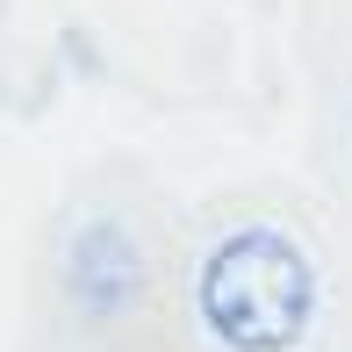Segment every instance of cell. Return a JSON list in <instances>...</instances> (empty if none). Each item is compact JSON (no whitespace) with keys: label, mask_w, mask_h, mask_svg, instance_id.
<instances>
[{"label":"cell","mask_w":352,"mask_h":352,"mask_svg":"<svg viewBox=\"0 0 352 352\" xmlns=\"http://www.w3.org/2000/svg\"><path fill=\"white\" fill-rule=\"evenodd\" d=\"M195 295H201V324L230 352H287V345H302V331L316 316L309 252L287 230H266V223L223 237L201 259Z\"/></svg>","instance_id":"cell-1"},{"label":"cell","mask_w":352,"mask_h":352,"mask_svg":"<svg viewBox=\"0 0 352 352\" xmlns=\"http://www.w3.org/2000/svg\"><path fill=\"white\" fill-rule=\"evenodd\" d=\"M65 287L87 316H122L144 295V252L130 245L122 223H87L65 252Z\"/></svg>","instance_id":"cell-2"}]
</instances>
